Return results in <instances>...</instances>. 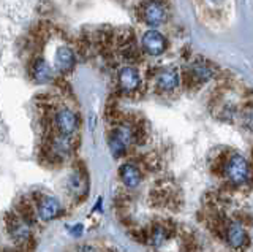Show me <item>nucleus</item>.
I'll list each match as a JSON object with an SVG mask.
<instances>
[{
    "label": "nucleus",
    "instance_id": "10",
    "mask_svg": "<svg viewBox=\"0 0 253 252\" xmlns=\"http://www.w3.org/2000/svg\"><path fill=\"white\" fill-rule=\"evenodd\" d=\"M157 86L162 91H174L179 86V75L174 68H163L157 75Z\"/></svg>",
    "mask_w": 253,
    "mask_h": 252
},
{
    "label": "nucleus",
    "instance_id": "12",
    "mask_svg": "<svg viewBox=\"0 0 253 252\" xmlns=\"http://www.w3.org/2000/svg\"><path fill=\"white\" fill-rule=\"evenodd\" d=\"M226 240H228L231 248H236V249L242 248L245 244V241H247V235H245L244 227L241 224H236V222L231 224L226 230Z\"/></svg>",
    "mask_w": 253,
    "mask_h": 252
},
{
    "label": "nucleus",
    "instance_id": "5",
    "mask_svg": "<svg viewBox=\"0 0 253 252\" xmlns=\"http://www.w3.org/2000/svg\"><path fill=\"white\" fill-rule=\"evenodd\" d=\"M142 50H144L150 56H160L163 51L166 50V40L165 37L157 32V30H147V32L142 35Z\"/></svg>",
    "mask_w": 253,
    "mask_h": 252
},
{
    "label": "nucleus",
    "instance_id": "16",
    "mask_svg": "<svg viewBox=\"0 0 253 252\" xmlns=\"http://www.w3.org/2000/svg\"><path fill=\"white\" fill-rule=\"evenodd\" d=\"M192 73L193 76L196 78V80H200V81H206V80H209V78L212 76V72L209 70V67H206V65H193L192 68Z\"/></svg>",
    "mask_w": 253,
    "mask_h": 252
},
{
    "label": "nucleus",
    "instance_id": "8",
    "mask_svg": "<svg viewBox=\"0 0 253 252\" xmlns=\"http://www.w3.org/2000/svg\"><path fill=\"white\" fill-rule=\"evenodd\" d=\"M141 78L136 68L133 67H124L121 72H119V84H121L122 91L125 92H133L139 88Z\"/></svg>",
    "mask_w": 253,
    "mask_h": 252
},
{
    "label": "nucleus",
    "instance_id": "3",
    "mask_svg": "<svg viewBox=\"0 0 253 252\" xmlns=\"http://www.w3.org/2000/svg\"><path fill=\"white\" fill-rule=\"evenodd\" d=\"M73 149H75V145L71 137L57 133V135L51 138L49 141V154L54 159H59V160L68 159V157L73 154Z\"/></svg>",
    "mask_w": 253,
    "mask_h": 252
},
{
    "label": "nucleus",
    "instance_id": "11",
    "mask_svg": "<svg viewBox=\"0 0 253 252\" xmlns=\"http://www.w3.org/2000/svg\"><path fill=\"white\" fill-rule=\"evenodd\" d=\"M75 65V54L67 46H60L55 52V67H57L60 72L67 73L70 72Z\"/></svg>",
    "mask_w": 253,
    "mask_h": 252
},
{
    "label": "nucleus",
    "instance_id": "19",
    "mask_svg": "<svg viewBox=\"0 0 253 252\" xmlns=\"http://www.w3.org/2000/svg\"><path fill=\"white\" fill-rule=\"evenodd\" d=\"M78 252H98L97 248H93V246H89V244H85V246H81L78 249Z\"/></svg>",
    "mask_w": 253,
    "mask_h": 252
},
{
    "label": "nucleus",
    "instance_id": "1",
    "mask_svg": "<svg viewBox=\"0 0 253 252\" xmlns=\"http://www.w3.org/2000/svg\"><path fill=\"white\" fill-rule=\"evenodd\" d=\"M226 176L231 179L234 184H244L249 179L250 170H249V162L244 159L241 154H231L226 162L225 167Z\"/></svg>",
    "mask_w": 253,
    "mask_h": 252
},
{
    "label": "nucleus",
    "instance_id": "9",
    "mask_svg": "<svg viewBox=\"0 0 253 252\" xmlns=\"http://www.w3.org/2000/svg\"><path fill=\"white\" fill-rule=\"evenodd\" d=\"M119 175H121L122 183L128 189H134V187H138L141 184L142 175H141L139 168L136 167V165H133V163L122 165L121 170H119Z\"/></svg>",
    "mask_w": 253,
    "mask_h": 252
},
{
    "label": "nucleus",
    "instance_id": "15",
    "mask_svg": "<svg viewBox=\"0 0 253 252\" xmlns=\"http://www.w3.org/2000/svg\"><path fill=\"white\" fill-rule=\"evenodd\" d=\"M68 184H70V189L73 191L75 194H81L85 191V179L79 175V173H73V175L70 176V181H68Z\"/></svg>",
    "mask_w": 253,
    "mask_h": 252
},
{
    "label": "nucleus",
    "instance_id": "6",
    "mask_svg": "<svg viewBox=\"0 0 253 252\" xmlns=\"http://www.w3.org/2000/svg\"><path fill=\"white\" fill-rule=\"evenodd\" d=\"M8 232H10V236L13 238V241L16 243H27L32 236V230H30V225L26 219L22 217H11L8 220Z\"/></svg>",
    "mask_w": 253,
    "mask_h": 252
},
{
    "label": "nucleus",
    "instance_id": "13",
    "mask_svg": "<svg viewBox=\"0 0 253 252\" xmlns=\"http://www.w3.org/2000/svg\"><path fill=\"white\" fill-rule=\"evenodd\" d=\"M111 137H113L114 140H117L119 143H122L124 146L128 148L134 140V130L128 124H121L119 127H116V130L113 132V135Z\"/></svg>",
    "mask_w": 253,
    "mask_h": 252
},
{
    "label": "nucleus",
    "instance_id": "2",
    "mask_svg": "<svg viewBox=\"0 0 253 252\" xmlns=\"http://www.w3.org/2000/svg\"><path fill=\"white\" fill-rule=\"evenodd\" d=\"M60 211L62 204L52 195H42L37 202V216L43 222H49V220L55 219L60 214Z\"/></svg>",
    "mask_w": 253,
    "mask_h": 252
},
{
    "label": "nucleus",
    "instance_id": "4",
    "mask_svg": "<svg viewBox=\"0 0 253 252\" xmlns=\"http://www.w3.org/2000/svg\"><path fill=\"white\" fill-rule=\"evenodd\" d=\"M54 122H55L57 133H60V135L71 137L78 129V116L68 108H63L60 111H57Z\"/></svg>",
    "mask_w": 253,
    "mask_h": 252
},
{
    "label": "nucleus",
    "instance_id": "18",
    "mask_svg": "<svg viewBox=\"0 0 253 252\" xmlns=\"http://www.w3.org/2000/svg\"><path fill=\"white\" fill-rule=\"evenodd\" d=\"M70 233L73 235V236H79V235L83 233V225L76 224V225H75V227H73V228H71V230H70Z\"/></svg>",
    "mask_w": 253,
    "mask_h": 252
},
{
    "label": "nucleus",
    "instance_id": "14",
    "mask_svg": "<svg viewBox=\"0 0 253 252\" xmlns=\"http://www.w3.org/2000/svg\"><path fill=\"white\" fill-rule=\"evenodd\" d=\"M32 73H34V78L38 83H47L52 78V70L47 65V62L43 59H38L35 62L34 68H32Z\"/></svg>",
    "mask_w": 253,
    "mask_h": 252
},
{
    "label": "nucleus",
    "instance_id": "7",
    "mask_svg": "<svg viewBox=\"0 0 253 252\" xmlns=\"http://www.w3.org/2000/svg\"><path fill=\"white\" fill-rule=\"evenodd\" d=\"M144 21L149 26L157 27L166 21V6L158 0H150L144 5Z\"/></svg>",
    "mask_w": 253,
    "mask_h": 252
},
{
    "label": "nucleus",
    "instance_id": "17",
    "mask_svg": "<svg viewBox=\"0 0 253 252\" xmlns=\"http://www.w3.org/2000/svg\"><path fill=\"white\" fill-rule=\"evenodd\" d=\"M166 240V233L163 228H155L154 233H152V243L155 244V246H160V244H163V241Z\"/></svg>",
    "mask_w": 253,
    "mask_h": 252
}]
</instances>
